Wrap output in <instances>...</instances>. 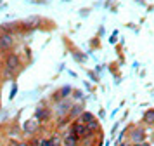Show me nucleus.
I'll list each match as a JSON object with an SVG mask.
<instances>
[{
  "label": "nucleus",
  "mask_w": 154,
  "mask_h": 146,
  "mask_svg": "<svg viewBox=\"0 0 154 146\" xmlns=\"http://www.w3.org/2000/svg\"><path fill=\"white\" fill-rule=\"evenodd\" d=\"M71 131L78 136V139H83V138H87V136L92 134V131L88 129V125L83 124V122H80V120H76V122L73 124V129H71Z\"/></svg>",
  "instance_id": "f257e3e1"
},
{
  "label": "nucleus",
  "mask_w": 154,
  "mask_h": 146,
  "mask_svg": "<svg viewBox=\"0 0 154 146\" xmlns=\"http://www.w3.org/2000/svg\"><path fill=\"white\" fill-rule=\"evenodd\" d=\"M14 45V37L11 33H2L0 35V50H9Z\"/></svg>",
  "instance_id": "f03ea898"
},
{
  "label": "nucleus",
  "mask_w": 154,
  "mask_h": 146,
  "mask_svg": "<svg viewBox=\"0 0 154 146\" xmlns=\"http://www.w3.org/2000/svg\"><path fill=\"white\" fill-rule=\"evenodd\" d=\"M5 68L11 70V71H14V70L19 68V57L16 54H9L5 57Z\"/></svg>",
  "instance_id": "7ed1b4c3"
},
{
  "label": "nucleus",
  "mask_w": 154,
  "mask_h": 146,
  "mask_svg": "<svg viewBox=\"0 0 154 146\" xmlns=\"http://www.w3.org/2000/svg\"><path fill=\"white\" fill-rule=\"evenodd\" d=\"M40 21H42L40 16H29V18H26V19L23 21V26L28 28V30H33V28H36L40 24Z\"/></svg>",
  "instance_id": "20e7f679"
},
{
  "label": "nucleus",
  "mask_w": 154,
  "mask_h": 146,
  "mask_svg": "<svg viewBox=\"0 0 154 146\" xmlns=\"http://www.w3.org/2000/svg\"><path fill=\"white\" fill-rule=\"evenodd\" d=\"M63 144L64 146H78V136L73 131H69L68 134H64Z\"/></svg>",
  "instance_id": "39448f33"
},
{
  "label": "nucleus",
  "mask_w": 154,
  "mask_h": 146,
  "mask_svg": "<svg viewBox=\"0 0 154 146\" xmlns=\"http://www.w3.org/2000/svg\"><path fill=\"white\" fill-rule=\"evenodd\" d=\"M69 110H71V104H69V101H66V99H61V101L56 104L57 115H64V113H68Z\"/></svg>",
  "instance_id": "423d86ee"
},
{
  "label": "nucleus",
  "mask_w": 154,
  "mask_h": 146,
  "mask_svg": "<svg viewBox=\"0 0 154 146\" xmlns=\"http://www.w3.org/2000/svg\"><path fill=\"white\" fill-rule=\"evenodd\" d=\"M36 129H38V120L36 118H31L28 122H24V127H23V131L26 132V134H33Z\"/></svg>",
  "instance_id": "0eeeda50"
},
{
  "label": "nucleus",
  "mask_w": 154,
  "mask_h": 146,
  "mask_svg": "<svg viewBox=\"0 0 154 146\" xmlns=\"http://www.w3.org/2000/svg\"><path fill=\"white\" fill-rule=\"evenodd\" d=\"M130 139L133 143H142L144 141V131L142 129H133L132 134H130Z\"/></svg>",
  "instance_id": "6e6552de"
},
{
  "label": "nucleus",
  "mask_w": 154,
  "mask_h": 146,
  "mask_svg": "<svg viewBox=\"0 0 154 146\" xmlns=\"http://www.w3.org/2000/svg\"><path fill=\"white\" fill-rule=\"evenodd\" d=\"M49 117H50V113H49V110H45V108H36V111H35V118L40 122V120H49Z\"/></svg>",
  "instance_id": "1a4fd4ad"
},
{
  "label": "nucleus",
  "mask_w": 154,
  "mask_h": 146,
  "mask_svg": "<svg viewBox=\"0 0 154 146\" xmlns=\"http://www.w3.org/2000/svg\"><path fill=\"white\" fill-rule=\"evenodd\" d=\"M78 120H80V122H83V124H92V122H94V120H95V117H94V115H92L90 111H83V113H82V115H80V117H78Z\"/></svg>",
  "instance_id": "9d476101"
},
{
  "label": "nucleus",
  "mask_w": 154,
  "mask_h": 146,
  "mask_svg": "<svg viewBox=\"0 0 154 146\" xmlns=\"http://www.w3.org/2000/svg\"><path fill=\"white\" fill-rule=\"evenodd\" d=\"M69 92H71V87H69V85H66V87H63V89L54 96V99H56V101H61V99H64V97L69 96Z\"/></svg>",
  "instance_id": "9b49d317"
},
{
  "label": "nucleus",
  "mask_w": 154,
  "mask_h": 146,
  "mask_svg": "<svg viewBox=\"0 0 154 146\" xmlns=\"http://www.w3.org/2000/svg\"><path fill=\"white\" fill-rule=\"evenodd\" d=\"M83 108L80 106V104H75V106H71V110H69V117H80L82 113H83Z\"/></svg>",
  "instance_id": "f8f14e48"
},
{
  "label": "nucleus",
  "mask_w": 154,
  "mask_h": 146,
  "mask_svg": "<svg viewBox=\"0 0 154 146\" xmlns=\"http://www.w3.org/2000/svg\"><path fill=\"white\" fill-rule=\"evenodd\" d=\"M144 122L147 124H154V110H149L144 113Z\"/></svg>",
  "instance_id": "ddd939ff"
},
{
  "label": "nucleus",
  "mask_w": 154,
  "mask_h": 146,
  "mask_svg": "<svg viewBox=\"0 0 154 146\" xmlns=\"http://www.w3.org/2000/svg\"><path fill=\"white\" fill-rule=\"evenodd\" d=\"M50 146H59V138L57 136H52L50 138Z\"/></svg>",
  "instance_id": "4468645a"
},
{
  "label": "nucleus",
  "mask_w": 154,
  "mask_h": 146,
  "mask_svg": "<svg viewBox=\"0 0 154 146\" xmlns=\"http://www.w3.org/2000/svg\"><path fill=\"white\" fill-rule=\"evenodd\" d=\"M40 146H50V139H40Z\"/></svg>",
  "instance_id": "2eb2a0df"
},
{
  "label": "nucleus",
  "mask_w": 154,
  "mask_h": 146,
  "mask_svg": "<svg viewBox=\"0 0 154 146\" xmlns=\"http://www.w3.org/2000/svg\"><path fill=\"white\" fill-rule=\"evenodd\" d=\"M133 146H151V144H149V143H144V141H142V143H135Z\"/></svg>",
  "instance_id": "dca6fc26"
},
{
  "label": "nucleus",
  "mask_w": 154,
  "mask_h": 146,
  "mask_svg": "<svg viewBox=\"0 0 154 146\" xmlns=\"http://www.w3.org/2000/svg\"><path fill=\"white\" fill-rule=\"evenodd\" d=\"M17 146H29V144H26V143H21V144H17Z\"/></svg>",
  "instance_id": "f3484780"
},
{
  "label": "nucleus",
  "mask_w": 154,
  "mask_h": 146,
  "mask_svg": "<svg viewBox=\"0 0 154 146\" xmlns=\"http://www.w3.org/2000/svg\"><path fill=\"white\" fill-rule=\"evenodd\" d=\"M123 146H132V144H123Z\"/></svg>",
  "instance_id": "a211bd4d"
},
{
  "label": "nucleus",
  "mask_w": 154,
  "mask_h": 146,
  "mask_svg": "<svg viewBox=\"0 0 154 146\" xmlns=\"http://www.w3.org/2000/svg\"><path fill=\"white\" fill-rule=\"evenodd\" d=\"M0 66H2V63H0Z\"/></svg>",
  "instance_id": "6ab92c4d"
}]
</instances>
